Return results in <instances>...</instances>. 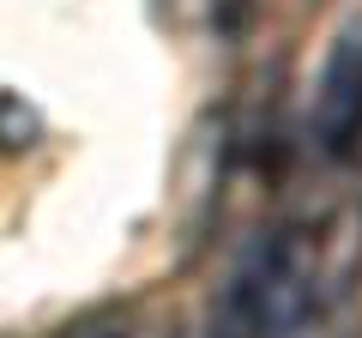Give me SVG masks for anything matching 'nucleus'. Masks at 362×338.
I'll use <instances>...</instances> for the list:
<instances>
[{"label": "nucleus", "instance_id": "1", "mask_svg": "<svg viewBox=\"0 0 362 338\" xmlns=\"http://www.w3.org/2000/svg\"><path fill=\"white\" fill-rule=\"evenodd\" d=\"M326 302V235L308 223L272 230L254 242L223 290L218 314H230L247 338H290L320 314Z\"/></svg>", "mask_w": 362, "mask_h": 338}, {"label": "nucleus", "instance_id": "2", "mask_svg": "<svg viewBox=\"0 0 362 338\" xmlns=\"http://www.w3.org/2000/svg\"><path fill=\"white\" fill-rule=\"evenodd\" d=\"M314 145L332 163L362 157V13L350 18V30L332 42L314 85Z\"/></svg>", "mask_w": 362, "mask_h": 338}, {"label": "nucleus", "instance_id": "3", "mask_svg": "<svg viewBox=\"0 0 362 338\" xmlns=\"http://www.w3.org/2000/svg\"><path fill=\"white\" fill-rule=\"evenodd\" d=\"M109 338H121V332H109Z\"/></svg>", "mask_w": 362, "mask_h": 338}]
</instances>
